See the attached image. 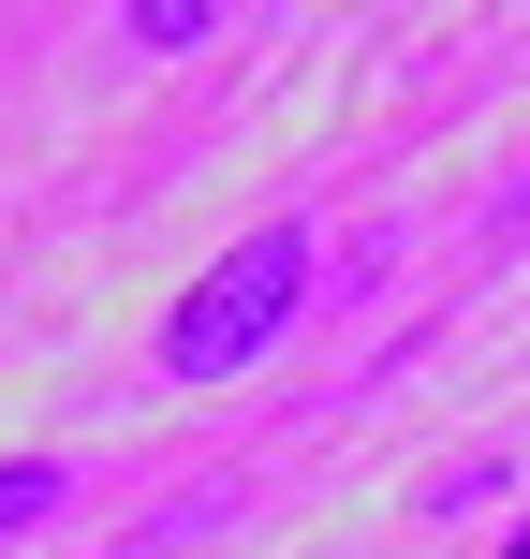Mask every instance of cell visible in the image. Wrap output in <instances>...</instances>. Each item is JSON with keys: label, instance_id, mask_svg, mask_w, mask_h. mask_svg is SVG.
Instances as JSON below:
<instances>
[{"label": "cell", "instance_id": "cell-1", "mask_svg": "<svg viewBox=\"0 0 530 559\" xmlns=\"http://www.w3.org/2000/svg\"><path fill=\"white\" fill-rule=\"evenodd\" d=\"M295 309H309V236H295V222L236 236V251L163 309V383H236V368H266Z\"/></svg>", "mask_w": 530, "mask_h": 559}, {"label": "cell", "instance_id": "cell-2", "mask_svg": "<svg viewBox=\"0 0 530 559\" xmlns=\"http://www.w3.org/2000/svg\"><path fill=\"white\" fill-rule=\"evenodd\" d=\"M59 501H74V472H59V456H0V545H15V531H45Z\"/></svg>", "mask_w": 530, "mask_h": 559}, {"label": "cell", "instance_id": "cell-3", "mask_svg": "<svg viewBox=\"0 0 530 559\" xmlns=\"http://www.w3.org/2000/svg\"><path fill=\"white\" fill-rule=\"evenodd\" d=\"M207 29H222V15H207V0H148V15H118V45L177 59V45H207Z\"/></svg>", "mask_w": 530, "mask_h": 559}, {"label": "cell", "instance_id": "cell-4", "mask_svg": "<svg viewBox=\"0 0 530 559\" xmlns=\"http://www.w3.org/2000/svg\"><path fill=\"white\" fill-rule=\"evenodd\" d=\"M486 222H502V236H530V177H516V192H502V206H486Z\"/></svg>", "mask_w": 530, "mask_h": 559}, {"label": "cell", "instance_id": "cell-5", "mask_svg": "<svg viewBox=\"0 0 530 559\" xmlns=\"http://www.w3.org/2000/svg\"><path fill=\"white\" fill-rule=\"evenodd\" d=\"M502 559H530V531H516V545H502Z\"/></svg>", "mask_w": 530, "mask_h": 559}]
</instances>
